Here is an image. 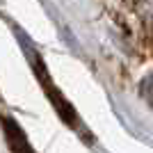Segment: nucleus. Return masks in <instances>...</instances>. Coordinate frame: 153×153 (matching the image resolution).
Returning a JSON list of instances; mask_svg holds the SVG:
<instances>
[{
    "mask_svg": "<svg viewBox=\"0 0 153 153\" xmlns=\"http://www.w3.org/2000/svg\"><path fill=\"white\" fill-rule=\"evenodd\" d=\"M144 96H146L149 101H153V78L149 82H144Z\"/></svg>",
    "mask_w": 153,
    "mask_h": 153,
    "instance_id": "f03ea898",
    "label": "nucleus"
},
{
    "mask_svg": "<svg viewBox=\"0 0 153 153\" xmlns=\"http://www.w3.org/2000/svg\"><path fill=\"white\" fill-rule=\"evenodd\" d=\"M5 130H7V140H9V144H12L14 153H32L30 146H27V142H25V137H23V133L19 130V126H16L14 121L5 119Z\"/></svg>",
    "mask_w": 153,
    "mask_h": 153,
    "instance_id": "f257e3e1",
    "label": "nucleus"
}]
</instances>
